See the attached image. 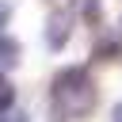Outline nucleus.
<instances>
[{
	"instance_id": "39448f33",
	"label": "nucleus",
	"mask_w": 122,
	"mask_h": 122,
	"mask_svg": "<svg viewBox=\"0 0 122 122\" xmlns=\"http://www.w3.org/2000/svg\"><path fill=\"white\" fill-rule=\"evenodd\" d=\"M11 103H15V88H11L8 76H0V111H8Z\"/></svg>"
},
{
	"instance_id": "f257e3e1",
	"label": "nucleus",
	"mask_w": 122,
	"mask_h": 122,
	"mask_svg": "<svg viewBox=\"0 0 122 122\" xmlns=\"http://www.w3.org/2000/svg\"><path fill=\"white\" fill-rule=\"evenodd\" d=\"M95 99H99L95 80H92V72L80 69V65L61 69V72L53 76V84H50V103H53V111H57L61 118H84V114H92V111H95Z\"/></svg>"
},
{
	"instance_id": "f03ea898",
	"label": "nucleus",
	"mask_w": 122,
	"mask_h": 122,
	"mask_svg": "<svg viewBox=\"0 0 122 122\" xmlns=\"http://www.w3.org/2000/svg\"><path fill=\"white\" fill-rule=\"evenodd\" d=\"M72 19H76L72 8H53V11H50V19H46V46H50V50H61V46L69 42Z\"/></svg>"
},
{
	"instance_id": "7ed1b4c3",
	"label": "nucleus",
	"mask_w": 122,
	"mask_h": 122,
	"mask_svg": "<svg viewBox=\"0 0 122 122\" xmlns=\"http://www.w3.org/2000/svg\"><path fill=\"white\" fill-rule=\"evenodd\" d=\"M19 57H23L19 42H15L11 34H0V69H15V65H19Z\"/></svg>"
},
{
	"instance_id": "423d86ee",
	"label": "nucleus",
	"mask_w": 122,
	"mask_h": 122,
	"mask_svg": "<svg viewBox=\"0 0 122 122\" xmlns=\"http://www.w3.org/2000/svg\"><path fill=\"white\" fill-rule=\"evenodd\" d=\"M114 122H122V103H118V107H114Z\"/></svg>"
},
{
	"instance_id": "20e7f679",
	"label": "nucleus",
	"mask_w": 122,
	"mask_h": 122,
	"mask_svg": "<svg viewBox=\"0 0 122 122\" xmlns=\"http://www.w3.org/2000/svg\"><path fill=\"white\" fill-rule=\"evenodd\" d=\"M72 8H76L88 23H95V19H99V0H72Z\"/></svg>"
}]
</instances>
